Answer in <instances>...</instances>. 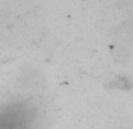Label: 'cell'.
Listing matches in <instances>:
<instances>
[{
    "mask_svg": "<svg viewBox=\"0 0 133 129\" xmlns=\"http://www.w3.org/2000/svg\"><path fill=\"white\" fill-rule=\"evenodd\" d=\"M39 114L26 102L0 106V129H37Z\"/></svg>",
    "mask_w": 133,
    "mask_h": 129,
    "instance_id": "obj_1",
    "label": "cell"
}]
</instances>
